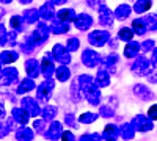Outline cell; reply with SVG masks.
<instances>
[{
  "label": "cell",
  "instance_id": "obj_13",
  "mask_svg": "<svg viewBox=\"0 0 157 141\" xmlns=\"http://www.w3.org/2000/svg\"><path fill=\"white\" fill-rule=\"evenodd\" d=\"M21 105H22V108H25V110L29 111L30 118H38V116H41V108H39L36 99L25 96V97H22V100H21Z\"/></svg>",
  "mask_w": 157,
  "mask_h": 141
},
{
  "label": "cell",
  "instance_id": "obj_35",
  "mask_svg": "<svg viewBox=\"0 0 157 141\" xmlns=\"http://www.w3.org/2000/svg\"><path fill=\"white\" fill-rule=\"evenodd\" d=\"M132 32H134V35H138V36H143V35L148 32L146 25H145V22H143L141 17L132 20Z\"/></svg>",
  "mask_w": 157,
  "mask_h": 141
},
{
  "label": "cell",
  "instance_id": "obj_24",
  "mask_svg": "<svg viewBox=\"0 0 157 141\" xmlns=\"http://www.w3.org/2000/svg\"><path fill=\"white\" fill-rule=\"evenodd\" d=\"M17 58H19V54L13 49L2 50V52H0V63H2V65H13L14 61H17Z\"/></svg>",
  "mask_w": 157,
  "mask_h": 141
},
{
  "label": "cell",
  "instance_id": "obj_52",
  "mask_svg": "<svg viewBox=\"0 0 157 141\" xmlns=\"http://www.w3.org/2000/svg\"><path fill=\"white\" fill-rule=\"evenodd\" d=\"M86 3L90 8H93V9H98V6L102 3V0H86Z\"/></svg>",
  "mask_w": 157,
  "mask_h": 141
},
{
  "label": "cell",
  "instance_id": "obj_28",
  "mask_svg": "<svg viewBox=\"0 0 157 141\" xmlns=\"http://www.w3.org/2000/svg\"><path fill=\"white\" fill-rule=\"evenodd\" d=\"M118 55L113 52V54H109L105 58H102V61H101V66L104 68V69H107L109 72H112L113 71V68L116 66V63H118Z\"/></svg>",
  "mask_w": 157,
  "mask_h": 141
},
{
  "label": "cell",
  "instance_id": "obj_43",
  "mask_svg": "<svg viewBox=\"0 0 157 141\" xmlns=\"http://www.w3.org/2000/svg\"><path fill=\"white\" fill-rule=\"evenodd\" d=\"M141 19H143V22H145L146 28H148V32H157L155 14H152V16H145V17H141Z\"/></svg>",
  "mask_w": 157,
  "mask_h": 141
},
{
  "label": "cell",
  "instance_id": "obj_18",
  "mask_svg": "<svg viewBox=\"0 0 157 141\" xmlns=\"http://www.w3.org/2000/svg\"><path fill=\"white\" fill-rule=\"evenodd\" d=\"M75 11L72 9V8H61L60 11H57L55 13V16H54V19L55 20H58V22H74V19H75Z\"/></svg>",
  "mask_w": 157,
  "mask_h": 141
},
{
  "label": "cell",
  "instance_id": "obj_20",
  "mask_svg": "<svg viewBox=\"0 0 157 141\" xmlns=\"http://www.w3.org/2000/svg\"><path fill=\"white\" fill-rule=\"evenodd\" d=\"M130 14H132V6L127 5V3L118 5L113 11V17L118 19V20H126L127 17H130Z\"/></svg>",
  "mask_w": 157,
  "mask_h": 141
},
{
  "label": "cell",
  "instance_id": "obj_14",
  "mask_svg": "<svg viewBox=\"0 0 157 141\" xmlns=\"http://www.w3.org/2000/svg\"><path fill=\"white\" fill-rule=\"evenodd\" d=\"M132 93H134L135 97H138V99L143 100V102H149V100L154 99V93L151 91V89H149L146 85H143V83H137V85H134Z\"/></svg>",
  "mask_w": 157,
  "mask_h": 141
},
{
  "label": "cell",
  "instance_id": "obj_6",
  "mask_svg": "<svg viewBox=\"0 0 157 141\" xmlns=\"http://www.w3.org/2000/svg\"><path fill=\"white\" fill-rule=\"evenodd\" d=\"M130 124H132L135 132H151V130H154V121L151 118L145 116V114H137V116L130 121Z\"/></svg>",
  "mask_w": 157,
  "mask_h": 141
},
{
  "label": "cell",
  "instance_id": "obj_41",
  "mask_svg": "<svg viewBox=\"0 0 157 141\" xmlns=\"http://www.w3.org/2000/svg\"><path fill=\"white\" fill-rule=\"evenodd\" d=\"M71 100L72 102H80L82 100V93H80V88H78V85H77V82L74 80L72 83H71Z\"/></svg>",
  "mask_w": 157,
  "mask_h": 141
},
{
  "label": "cell",
  "instance_id": "obj_47",
  "mask_svg": "<svg viewBox=\"0 0 157 141\" xmlns=\"http://www.w3.org/2000/svg\"><path fill=\"white\" fill-rule=\"evenodd\" d=\"M155 49V41L154 39H146L143 41L140 44V50H143V52H151V50Z\"/></svg>",
  "mask_w": 157,
  "mask_h": 141
},
{
  "label": "cell",
  "instance_id": "obj_54",
  "mask_svg": "<svg viewBox=\"0 0 157 141\" xmlns=\"http://www.w3.org/2000/svg\"><path fill=\"white\" fill-rule=\"evenodd\" d=\"M50 2H52V3H54V5L57 6V5H64V3L68 2V0H50Z\"/></svg>",
  "mask_w": 157,
  "mask_h": 141
},
{
  "label": "cell",
  "instance_id": "obj_53",
  "mask_svg": "<svg viewBox=\"0 0 157 141\" xmlns=\"http://www.w3.org/2000/svg\"><path fill=\"white\" fill-rule=\"evenodd\" d=\"M6 118V110H5V105L0 102V121Z\"/></svg>",
  "mask_w": 157,
  "mask_h": 141
},
{
  "label": "cell",
  "instance_id": "obj_44",
  "mask_svg": "<svg viewBox=\"0 0 157 141\" xmlns=\"http://www.w3.org/2000/svg\"><path fill=\"white\" fill-rule=\"evenodd\" d=\"M64 124L69 125L71 129H77V127H78V121L75 119V116L72 113H66V114H64Z\"/></svg>",
  "mask_w": 157,
  "mask_h": 141
},
{
  "label": "cell",
  "instance_id": "obj_31",
  "mask_svg": "<svg viewBox=\"0 0 157 141\" xmlns=\"http://www.w3.org/2000/svg\"><path fill=\"white\" fill-rule=\"evenodd\" d=\"M57 113H58V108L55 105H46L43 110H41V116L46 122H50V121H54L55 116H57Z\"/></svg>",
  "mask_w": 157,
  "mask_h": 141
},
{
  "label": "cell",
  "instance_id": "obj_42",
  "mask_svg": "<svg viewBox=\"0 0 157 141\" xmlns=\"http://www.w3.org/2000/svg\"><path fill=\"white\" fill-rule=\"evenodd\" d=\"M10 25H11V28H13V30L21 32V30H22V27H24V19H22V16L14 14V16H13V17L10 19Z\"/></svg>",
  "mask_w": 157,
  "mask_h": 141
},
{
  "label": "cell",
  "instance_id": "obj_15",
  "mask_svg": "<svg viewBox=\"0 0 157 141\" xmlns=\"http://www.w3.org/2000/svg\"><path fill=\"white\" fill-rule=\"evenodd\" d=\"M55 13H57V11H55V5L52 3L50 0L38 8V16H39V19H43V20H46V22H49V20L54 19Z\"/></svg>",
  "mask_w": 157,
  "mask_h": 141
},
{
  "label": "cell",
  "instance_id": "obj_16",
  "mask_svg": "<svg viewBox=\"0 0 157 141\" xmlns=\"http://www.w3.org/2000/svg\"><path fill=\"white\" fill-rule=\"evenodd\" d=\"M74 25L77 30L80 32H86L88 28H91V25H93V17L86 13H80V14H77L75 19H74Z\"/></svg>",
  "mask_w": 157,
  "mask_h": 141
},
{
  "label": "cell",
  "instance_id": "obj_40",
  "mask_svg": "<svg viewBox=\"0 0 157 141\" xmlns=\"http://www.w3.org/2000/svg\"><path fill=\"white\" fill-rule=\"evenodd\" d=\"M98 114L101 118H105V119L113 118L115 116V108L110 107V105H99V113Z\"/></svg>",
  "mask_w": 157,
  "mask_h": 141
},
{
  "label": "cell",
  "instance_id": "obj_59",
  "mask_svg": "<svg viewBox=\"0 0 157 141\" xmlns=\"http://www.w3.org/2000/svg\"><path fill=\"white\" fill-rule=\"evenodd\" d=\"M0 72H2V63H0Z\"/></svg>",
  "mask_w": 157,
  "mask_h": 141
},
{
  "label": "cell",
  "instance_id": "obj_49",
  "mask_svg": "<svg viewBox=\"0 0 157 141\" xmlns=\"http://www.w3.org/2000/svg\"><path fill=\"white\" fill-rule=\"evenodd\" d=\"M60 139L61 141H75V136H74V133L71 130H64V132H61Z\"/></svg>",
  "mask_w": 157,
  "mask_h": 141
},
{
  "label": "cell",
  "instance_id": "obj_9",
  "mask_svg": "<svg viewBox=\"0 0 157 141\" xmlns=\"http://www.w3.org/2000/svg\"><path fill=\"white\" fill-rule=\"evenodd\" d=\"M55 71V65H54V58H52L50 52L44 54V57L39 61V74H41L44 79H52Z\"/></svg>",
  "mask_w": 157,
  "mask_h": 141
},
{
  "label": "cell",
  "instance_id": "obj_2",
  "mask_svg": "<svg viewBox=\"0 0 157 141\" xmlns=\"http://www.w3.org/2000/svg\"><path fill=\"white\" fill-rule=\"evenodd\" d=\"M154 68L151 66V61L146 58V57H143V55H137L134 63L130 65V71H132L134 75L137 77H143V75H148L151 74Z\"/></svg>",
  "mask_w": 157,
  "mask_h": 141
},
{
  "label": "cell",
  "instance_id": "obj_8",
  "mask_svg": "<svg viewBox=\"0 0 157 141\" xmlns=\"http://www.w3.org/2000/svg\"><path fill=\"white\" fill-rule=\"evenodd\" d=\"M110 39V33L107 30H93L88 35V43L93 47H104Z\"/></svg>",
  "mask_w": 157,
  "mask_h": 141
},
{
  "label": "cell",
  "instance_id": "obj_57",
  "mask_svg": "<svg viewBox=\"0 0 157 141\" xmlns=\"http://www.w3.org/2000/svg\"><path fill=\"white\" fill-rule=\"evenodd\" d=\"M5 13H6V11H5V8H2V6H0V19H2V16L5 14Z\"/></svg>",
  "mask_w": 157,
  "mask_h": 141
},
{
  "label": "cell",
  "instance_id": "obj_33",
  "mask_svg": "<svg viewBox=\"0 0 157 141\" xmlns=\"http://www.w3.org/2000/svg\"><path fill=\"white\" fill-rule=\"evenodd\" d=\"M13 125H14V119L13 118H5L0 121V138H5L6 135H10V132L13 130Z\"/></svg>",
  "mask_w": 157,
  "mask_h": 141
},
{
  "label": "cell",
  "instance_id": "obj_12",
  "mask_svg": "<svg viewBox=\"0 0 157 141\" xmlns=\"http://www.w3.org/2000/svg\"><path fill=\"white\" fill-rule=\"evenodd\" d=\"M61 132H63V124L54 119V121H50L49 127H46V130H44L43 135L46 136L47 141H57V139H60Z\"/></svg>",
  "mask_w": 157,
  "mask_h": 141
},
{
  "label": "cell",
  "instance_id": "obj_38",
  "mask_svg": "<svg viewBox=\"0 0 157 141\" xmlns=\"http://www.w3.org/2000/svg\"><path fill=\"white\" fill-rule=\"evenodd\" d=\"M66 50L68 52H77L78 50V47H80V39L78 38H75V36H71V38H68V41H66Z\"/></svg>",
  "mask_w": 157,
  "mask_h": 141
},
{
  "label": "cell",
  "instance_id": "obj_11",
  "mask_svg": "<svg viewBox=\"0 0 157 141\" xmlns=\"http://www.w3.org/2000/svg\"><path fill=\"white\" fill-rule=\"evenodd\" d=\"M98 13H99V24L102 27H112L115 17H113V11L105 5V3H101L98 6Z\"/></svg>",
  "mask_w": 157,
  "mask_h": 141
},
{
  "label": "cell",
  "instance_id": "obj_27",
  "mask_svg": "<svg viewBox=\"0 0 157 141\" xmlns=\"http://www.w3.org/2000/svg\"><path fill=\"white\" fill-rule=\"evenodd\" d=\"M14 136H16L17 141H32L35 138V133H33L32 129H29L27 125H22V127H19V129L16 130Z\"/></svg>",
  "mask_w": 157,
  "mask_h": 141
},
{
  "label": "cell",
  "instance_id": "obj_23",
  "mask_svg": "<svg viewBox=\"0 0 157 141\" xmlns=\"http://www.w3.org/2000/svg\"><path fill=\"white\" fill-rule=\"evenodd\" d=\"M49 30L54 35H64V33L69 32V24L68 22H58L55 19H52L50 25H49Z\"/></svg>",
  "mask_w": 157,
  "mask_h": 141
},
{
  "label": "cell",
  "instance_id": "obj_36",
  "mask_svg": "<svg viewBox=\"0 0 157 141\" xmlns=\"http://www.w3.org/2000/svg\"><path fill=\"white\" fill-rule=\"evenodd\" d=\"M99 118V114L98 113H93V111H86V113H82L80 116L77 118L78 124H93L96 122Z\"/></svg>",
  "mask_w": 157,
  "mask_h": 141
},
{
  "label": "cell",
  "instance_id": "obj_55",
  "mask_svg": "<svg viewBox=\"0 0 157 141\" xmlns=\"http://www.w3.org/2000/svg\"><path fill=\"white\" fill-rule=\"evenodd\" d=\"M148 75H149V82H151V83L154 85V83L157 82V80H155V71L152 69V75H151V74H148Z\"/></svg>",
  "mask_w": 157,
  "mask_h": 141
},
{
  "label": "cell",
  "instance_id": "obj_34",
  "mask_svg": "<svg viewBox=\"0 0 157 141\" xmlns=\"http://www.w3.org/2000/svg\"><path fill=\"white\" fill-rule=\"evenodd\" d=\"M36 88V85H35V82H33V79H24V80H21V83H19V86H17V94H25V93H29V91H32V89H35Z\"/></svg>",
  "mask_w": 157,
  "mask_h": 141
},
{
  "label": "cell",
  "instance_id": "obj_51",
  "mask_svg": "<svg viewBox=\"0 0 157 141\" xmlns=\"http://www.w3.org/2000/svg\"><path fill=\"white\" fill-rule=\"evenodd\" d=\"M148 118H151L152 121L157 119V105H155V104H152V105L149 107V110H148Z\"/></svg>",
  "mask_w": 157,
  "mask_h": 141
},
{
  "label": "cell",
  "instance_id": "obj_39",
  "mask_svg": "<svg viewBox=\"0 0 157 141\" xmlns=\"http://www.w3.org/2000/svg\"><path fill=\"white\" fill-rule=\"evenodd\" d=\"M134 38V32L132 28H129V27H123L118 30V39H121V41H130Z\"/></svg>",
  "mask_w": 157,
  "mask_h": 141
},
{
  "label": "cell",
  "instance_id": "obj_32",
  "mask_svg": "<svg viewBox=\"0 0 157 141\" xmlns=\"http://www.w3.org/2000/svg\"><path fill=\"white\" fill-rule=\"evenodd\" d=\"M22 19L25 24H36L39 16H38V8H27L24 11V14H22Z\"/></svg>",
  "mask_w": 157,
  "mask_h": 141
},
{
  "label": "cell",
  "instance_id": "obj_25",
  "mask_svg": "<svg viewBox=\"0 0 157 141\" xmlns=\"http://www.w3.org/2000/svg\"><path fill=\"white\" fill-rule=\"evenodd\" d=\"M102 139L104 141H116L118 138V125L115 124H107L104 127V132H102Z\"/></svg>",
  "mask_w": 157,
  "mask_h": 141
},
{
  "label": "cell",
  "instance_id": "obj_3",
  "mask_svg": "<svg viewBox=\"0 0 157 141\" xmlns=\"http://www.w3.org/2000/svg\"><path fill=\"white\" fill-rule=\"evenodd\" d=\"M49 35H50L49 25L44 24V22H41V24L36 25V28L33 30V33L30 35V38H32V43L35 44V47H38V46H43L49 39Z\"/></svg>",
  "mask_w": 157,
  "mask_h": 141
},
{
  "label": "cell",
  "instance_id": "obj_30",
  "mask_svg": "<svg viewBox=\"0 0 157 141\" xmlns=\"http://www.w3.org/2000/svg\"><path fill=\"white\" fill-rule=\"evenodd\" d=\"M152 6V0H135L132 11H135L137 14H143V13L149 11Z\"/></svg>",
  "mask_w": 157,
  "mask_h": 141
},
{
  "label": "cell",
  "instance_id": "obj_56",
  "mask_svg": "<svg viewBox=\"0 0 157 141\" xmlns=\"http://www.w3.org/2000/svg\"><path fill=\"white\" fill-rule=\"evenodd\" d=\"M19 2H21L22 5H30V3L33 2V0H19Z\"/></svg>",
  "mask_w": 157,
  "mask_h": 141
},
{
  "label": "cell",
  "instance_id": "obj_26",
  "mask_svg": "<svg viewBox=\"0 0 157 141\" xmlns=\"http://www.w3.org/2000/svg\"><path fill=\"white\" fill-rule=\"evenodd\" d=\"M138 54H140V43H137L134 39L127 41V44L124 47V57L126 58H135Z\"/></svg>",
  "mask_w": 157,
  "mask_h": 141
},
{
  "label": "cell",
  "instance_id": "obj_5",
  "mask_svg": "<svg viewBox=\"0 0 157 141\" xmlns=\"http://www.w3.org/2000/svg\"><path fill=\"white\" fill-rule=\"evenodd\" d=\"M80 60L83 63V66H86L88 69H94V68H98L101 65L102 57L93 49H85L82 52V55H80Z\"/></svg>",
  "mask_w": 157,
  "mask_h": 141
},
{
  "label": "cell",
  "instance_id": "obj_4",
  "mask_svg": "<svg viewBox=\"0 0 157 141\" xmlns=\"http://www.w3.org/2000/svg\"><path fill=\"white\" fill-rule=\"evenodd\" d=\"M55 88V80L52 79H44L41 83L38 85V93H36V97L39 102H47L50 97H52V91Z\"/></svg>",
  "mask_w": 157,
  "mask_h": 141
},
{
  "label": "cell",
  "instance_id": "obj_50",
  "mask_svg": "<svg viewBox=\"0 0 157 141\" xmlns=\"http://www.w3.org/2000/svg\"><path fill=\"white\" fill-rule=\"evenodd\" d=\"M6 28L3 24H0V46H6Z\"/></svg>",
  "mask_w": 157,
  "mask_h": 141
},
{
  "label": "cell",
  "instance_id": "obj_45",
  "mask_svg": "<svg viewBox=\"0 0 157 141\" xmlns=\"http://www.w3.org/2000/svg\"><path fill=\"white\" fill-rule=\"evenodd\" d=\"M46 121L43 119V118H38V119H35V122H33V130H36L38 133H44V130H46Z\"/></svg>",
  "mask_w": 157,
  "mask_h": 141
},
{
  "label": "cell",
  "instance_id": "obj_48",
  "mask_svg": "<svg viewBox=\"0 0 157 141\" xmlns=\"http://www.w3.org/2000/svg\"><path fill=\"white\" fill-rule=\"evenodd\" d=\"M17 33L19 32H16V30H11L10 33H6V44L8 46H11V47H14L17 43Z\"/></svg>",
  "mask_w": 157,
  "mask_h": 141
},
{
  "label": "cell",
  "instance_id": "obj_19",
  "mask_svg": "<svg viewBox=\"0 0 157 141\" xmlns=\"http://www.w3.org/2000/svg\"><path fill=\"white\" fill-rule=\"evenodd\" d=\"M94 83L99 89L102 88H107L110 85V72L107 69H104V68H99L96 77H94Z\"/></svg>",
  "mask_w": 157,
  "mask_h": 141
},
{
  "label": "cell",
  "instance_id": "obj_37",
  "mask_svg": "<svg viewBox=\"0 0 157 141\" xmlns=\"http://www.w3.org/2000/svg\"><path fill=\"white\" fill-rule=\"evenodd\" d=\"M35 49H36V47H35V44L32 43L30 35H29V36H25V38H24V41L21 43V52L25 54V55H30V54H33V50H35Z\"/></svg>",
  "mask_w": 157,
  "mask_h": 141
},
{
  "label": "cell",
  "instance_id": "obj_21",
  "mask_svg": "<svg viewBox=\"0 0 157 141\" xmlns=\"http://www.w3.org/2000/svg\"><path fill=\"white\" fill-rule=\"evenodd\" d=\"M24 68H25V72H27V75L30 79H36L39 75V61L36 58H29L24 63Z\"/></svg>",
  "mask_w": 157,
  "mask_h": 141
},
{
  "label": "cell",
  "instance_id": "obj_17",
  "mask_svg": "<svg viewBox=\"0 0 157 141\" xmlns=\"http://www.w3.org/2000/svg\"><path fill=\"white\" fill-rule=\"evenodd\" d=\"M11 118L14 119V122H17L21 125H25L29 122V119H30V114H29L27 110L22 108V107H14L11 110Z\"/></svg>",
  "mask_w": 157,
  "mask_h": 141
},
{
  "label": "cell",
  "instance_id": "obj_7",
  "mask_svg": "<svg viewBox=\"0 0 157 141\" xmlns=\"http://www.w3.org/2000/svg\"><path fill=\"white\" fill-rule=\"evenodd\" d=\"M50 55H52V58H54V61L60 63V65H63V66H68L71 63V52H68L66 47H64L63 44H55L54 47H52Z\"/></svg>",
  "mask_w": 157,
  "mask_h": 141
},
{
  "label": "cell",
  "instance_id": "obj_58",
  "mask_svg": "<svg viewBox=\"0 0 157 141\" xmlns=\"http://www.w3.org/2000/svg\"><path fill=\"white\" fill-rule=\"evenodd\" d=\"M11 2H13V0H0V3H3V5H8Z\"/></svg>",
  "mask_w": 157,
  "mask_h": 141
},
{
  "label": "cell",
  "instance_id": "obj_29",
  "mask_svg": "<svg viewBox=\"0 0 157 141\" xmlns=\"http://www.w3.org/2000/svg\"><path fill=\"white\" fill-rule=\"evenodd\" d=\"M54 74H55V77H57V80L61 82V83L68 82V80H69V77H71V71H69V68H68V66H63V65H60L58 68H55Z\"/></svg>",
  "mask_w": 157,
  "mask_h": 141
},
{
  "label": "cell",
  "instance_id": "obj_22",
  "mask_svg": "<svg viewBox=\"0 0 157 141\" xmlns=\"http://www.w3.org/2000/svg\"><path fill=\"white\" fill-rule=\"evenodd\" d=\"M118 136H121L124 141L134 139V136H135V130H134L132 124H130V122H124V124H121L120 127H118Z\"/></svg>",
  "mask_w": 157,
  "mask_h": 141
},
{
  "label": "cell",
  "instance_id": "obj_46",
  "mask_svg": "<svg viewBox=\"0 0 157 141\" xmlns=\"http://www.w3.org/2000/svg\"><path fill=\"white\" fill-rule=\"evenodd\" d=\"M78 141H102V136L101 133H83L80 138H78Z\"/></svg>",
  "mask_w": 157,
  "mask_h": 141
},
{
  "label": "cell",
  "instance_id": "obj_1",
  "mask_svg": "<svg viewBox=\"0 0 157 141\" xmlns=\"http://www.w3.org/2000/svg\"><path fill=\"white\" fill-rule=\"evenodd\" d=\"M77 85H78V88H80L82 97H85L88 100L90 105H93V107H99L101 105V97L102 96H101V89L94 83V77H91L88 74L78 75Z\"/></svg>",
  "mask_w": 157,
  "mask_h": 141
},
{
  "label": "cell",
  "instance_id": "obj_10",
  "mask_svg": "<svg viewBox=\"0 0 157 141\" xmlns=\"http://www.w3.org/2000/svg\"><path fill=\"white\" fill-rule=\"evenodd\" d=\"M17 82H19V72L16 68H2V72H0V85L11 86Z\"/></svg>",
  "mask_w": 157,
  "mask_h": 141
}]
</instances>
